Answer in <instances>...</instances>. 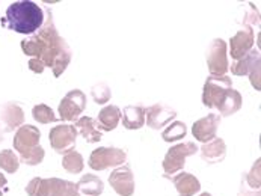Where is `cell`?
<instances>
[{"label": "cell", "mask_w": 261, "mask_h": 196, "mask_svg": "<svg viewBox=\"0 0 261 196\" xmlns=\"http://www.w3.org/2000/svg\"><path fill=\"white\" fill-rule=\"evenodd\" d=\"M122 125L127 130H139L145 125V107L144 106H127L122 110Z\"/></svg>", "instance_id": "21"}, {"label": "cell", "mask_w": 261, "mask_h": 196, "mask_svg": "<svg viewBox=\"0 0 261 196\" xmlns=\"http://www.w3.org/2000/svg\"><path fill=\"white\" fill-rule=\"evenodd\" d=\"M18 167H20V160L12 150L0 151V169H3L8 174H15Z\"/></svg>", "instance_id": "27"}, {"label": "cell", "mask_w": 261, "mask_h": 196, "mask_svg": "<svg viewBox=\"0 0 261 196\" xmlns=\"http://www.w3.org/2000/svg\"><path fill=\"white\" fill-rule=\"evenodd\" d=\"M243 196L248 190H251L249 196H260V158L252 166L251 172L243 177Z\"/></svg>", "instance_id": "24"}, {"label": "cell", "mask_w": 261, "mask_h": 196, "mask_svg": "<svg viewBox=\"0 0 261 196\" xmlns=\"http://www.w3.org/2000/svg\"><path fill=\"white\" fill-rule=\"evenodd\" d=\"M32 117L39 124H50V122H56L58 121L55 112L47 104H37L32 109Z\"/></svg>", "instance_id": "28"}, {"label": "cell", "mask_w": 261, "mask_h": 196, "mask_svg": "<svg viewBox=\"0 0 261 196\" xmlns=\"http://www.w3.org/2000/svg\"><path fill=\"white\" fill-rule=\"evenodd\" d=\"M207 67L210 76H225L228 71V53L226 42L224 39L216 38L212 41L207 50Z\"/></svg>", "instance_id": "8"}, {"label": "cell", "mask_w": 261, "mask_h": 196, "mask_svg": "<svg viewBox=\"0 0 261 196\" xmlns=\"http://www.w3.org/2000/svg\"><path fill=\"white\" fill-rule=\"evenodd\" d=\"M44 11L35 2H14L6 9L2 21L8 29L23 35H34L44 24Z\"/></svg>", "instance_id": "2"}, {"label": "cell", "mask_w": 261, "mask_h": 196, "mask_svg": "<svg viewBox=\"0 0 261 196\" xmlns=\"http://www.w3.org/2000/svg\"><path fill=\"white\" fill-rule=\"evenodd\" d=\"M199 196H212V195H210V193H207V192H204V193H201Z\"/></svg>", "instance_id": "33"}, {"label": "cell", "mask_w": 261, "mask_h": 196, "mask_svg": "<svg viewBox=\"0 0 261 196\" xmlns=\"http://www.w3.org/2000/svg\"><path fill=\"white\" fill-rule=\"evenodd\" d=\"M187 134V127L185 122H174L171 124L169 127H166L163 131H162V137L165 142H175V141H180L183 139Z\"/></svg>", "instance_id": "26"}, {"label": "cell", "mask_w": 261, "mask_h": 196, "mask_svg": "<svg viewBox=\"0 0 261 196\" xmlns=\"http://www.w3.org/2000/svg\"><path fill=\"white\" fill-rule=\"evenodd\" d=\"M86 109V95L80 89L70 91L59 104V118L62 121H77Z\"/></svg>", "instance_id": "10"}, {"label": "cell", "mask_w": 261, "mask_h": 196, "mask_svg": "<svg viewBox=\"0 0 261 196\" xmlns=\"http://www.w3.org/2000/svg\"><path fill=\"white\" fill-rule=\"evenodd\" d=\"M44 20L41 29L34 35L21 41V50L28 56L39 59L44 67L51 68L55 77H59L71 62V48L67 41L58 34V29L53 23L51 12Z\"/></svg>", "instance_id": "1"}, {"label": "cell", "mask_w": 261, "mask_h": 196, "mask_svg": "<svg viewBox=\"0 0 261 196\" xmlns=\"http://www.w3.org/2000/svg\"><path fill=\"white\" fill-rule=\"evenodd\" d=\"M44 156H45L44 148L41 145H38L37 148H34L32 151H29L28 154L18 156V160H20V163H24L28 166H37V164H39L44 160Z\"/></svg>", "instance_id": "30"}, {"label": "cell", "mask_w": 261, "mask_h": 196, "mask_svg": "<svg viewBox=\"0 0 261 196\" xmlns=\"http://www.w3.org/2000/svg\"><path fill=\"white\" fill-rule=\"evenodd\" d=\"M29 68L34 71V73H37V74H41L42 71H44V64L39 61V59H35V58H32L31 61H29Z\"/></svg>", "instance_id": "31"}, {"label": "cell", "mask_w": 261, "mask_h": 196, "mask_svg": "<svg viewBox=\"0 0 261 196\" xmlns=\"http://www.w3.org/2000/svg\"><path fill=\"white\" fill-rule=\"evenodd\" d=\"M231 73L234 76H249L255 91H260V50L252 48L239 61L231 65Z\"/></svg>", "instance_id": "4"}, {"label": "cell", "mask_w": 261, "mask_h": 196, "mask_svg": "<svg viewBox=\"0 0 261 196\" xmlns=\"http://www.w3.org/2000/svg\"><path fill=\"white\" fill-rule=\"evenodd\" d=\"M91 95H92V98H94V101L97 104H105V103H108L111 100L112 91H111V88L106 83H98V85L92 86Z\"/></svg>", "instance_id": "29"}, {"label": "cell", "mask_w": 261, "mask_h": 196, "mask_svg": "<svg viewBox=\"0 0 261 196\" xmlns=\"http://www.w3.org/2000/svg\"><path fill=\"white\" fill-rule=\"evenodd\" d=\"M127 160V153L121 148L100 147L89 156V167L94 171H105L109 167L121 166Z\"/></svg>", "instance_id": "5"}, {"label": "cell", "mask_w": 261, "mask_h": 196, "mask_svg": "<svg viewBox=\"0 0 261 196\" xmlns=\"http://www.w3.org/2000/svg\"><path fill=\"white\" fill-rule=\"evenodd\" d=\"M175 117H177V112L174 109H171L169 106H165V104H154L148 109H145L147 125L154 128V130L163 128L172 119H175Z\"/></svg>", "instance_id": "16"}, {"label": "cell", "mask_w": 261, "mask_h": 196, "mask_svg": "<svg viewBox=\"0 0 261 196\" xmlns=\"http://www.w3.org/2000/svg\"><path fill=\"white\" fill-rule=\"evenodd\" d=\"M201 157L205 163H221L226 156V145L221 137H215L213 141L204 144L201 148Z\"/></svg>", "instance_id": "18"}, {"label": "cell", "mask_w": 261, "mask_h": 196, "mask_svg": "<svg viewBox=\"0 0 261 196\" xmlns=\"http://www.w3.org/2000/svg\"><path fill=\"white\" fill-rule=\"evenodd\" d=\"M166 178H169L174 183V186H175L180 196H195L201 190L199 180L189 172H180L174 177L166 175Z\"/></svg>", "instance_id": "17"}, {"label": "cell", "mask_w": 261, "mask_h": 196, "mask_svg": "<svg viewBox=\"0 0 261 196\" xmlns=\"http://www.w3.org/2000/svg\"><path fill=\"white\" fill-rule=\"evenodd\" d=\"M240 107H242V95L239 91L231 88L219 98L215 109H218L222 117H231L236 112H239Z\"/></svg>", "instance_id": "19"}, {"label": "cell", "mask_w": 261, "mask_h": 196, "mask_svg": "<svg viewBox=\"0 0 261 196\" xmlns=\"http://www.w3.org/2000/svg\"><path fill=\"white\" fill-rule=\"evenodd\" d=\"M75 186H77V190H79L80 195L86 196H98L101 195L103 190H105L103 181L97 175H94V174L83 175Z\"/></svg>", "instance_id": "23"}, {"label": "cell", "mask_w": 261, "mask_h": 196, "mask_svg": "<svg viewBox=\"0 0 261 196\" xmlns=\"http://www.w3.org/2000/svg\"><path fill=\"white\" fill-rule=\"evenodd\" d=\"M109 183L119 196H132L135 193V177L128 164L116 167L109 177Z\"/></svg>", "instance_id": "12"}, {"label": "cell", "mask_w": 261, "mask_h": 196, "mask_svg": "<svg viewBox=\"0 0 261 196\" xmlns=\"http://www.w3.org/2000/svg\"><path fill=\"white\" fill-rule=\"evenodd\" d=\"M75 139H77V130L74 125H70V124L55 125L48 133L50 145L59 154L73 151L75 147Z\"/></svg>", "instance_id": "7"}, {"label": "cell", "mask_w": 261, "mask_h": 196, "mask_svg": "<svg viewBox=\"0 0 261 196\" xmlns=\"http://www.w3.org/2000/svg\"><path fill=\"white\" fill-rule=\"evenodd\" d=\"M0 124L3 125V131H12L17 127L24 124V112L21 106L15 101L5 103L0 107Z\"/></svg>", "instance_id": "15"}, {"label": "cell", "mask_w": 261, "mask_h": 196, "mask_svg": "<svg viewBox=\"0 0 261 196\" xmlns=\"http://www.w3.org/2000/svg\"><path fill=\"white\" fill-rule=\"evenodd\" d=\"M232 88V81L228 76H210L204 83L202 92V103L208 109H215L219 98L224 95L228 89Z\"/></svg>", "instance_id": "9"}, {"label": "cell", "mask_w": 261, "mask_h": 196, "mask_svg": "<svg viewBox=\"0 0 261 196\" xmlns=\"http://www.w3.org/2000/svg\"><path fill=\"white\" fill-rule=\"evenodd\" d=\"M29 196H80L77 186L61 178H34L26 186Z\"/></svg>", "instance_id": "3"}, {"label": "cell", "mask_w": 261, "mask_h": 196, "mask_svg": "<svg viewBox=\"0 0 261 196\" xmlns=\"http://www.w3.org/2000/svg\"><path fill=\"white\" fill-rule=\"evenodd\" d=\"M254 29L251 26H245L240 29L229 41V54L234 61H239L243 58L249 50L254 48Z\"/></svg>", "instance_id": "14"}, {"label": "cell", "mask_w": 261, "mask_h": 196, "mask_svg": "<svg viewBox=\"0 0 261 196\" xmlns=\"http://www.w3.org/2000/svg\"><path fill=\"white\" fill-rule=\"evenodd\" d=\"M121 119V110L116 106H106L100 110L97 118V128L103 131H112L118 127Z\"/></svg>", "instance_id": "22"}, {"label": "cell", "mask_w": 261, "mask_h": 196, "mask_svg": "<svg viewBox=\"0 0 261 196\" xmlns=\"http://www.w3.org/2000/svg\"><path fill=\"white\" fill-rule=\"evenodd\" d=\"M199 148L193 142H183V144H178V145L172 147L163 158L165 172L166 174H177V172L183 171L187 157L196 154Z\"/></svg>", "instance_id": "6"}, {"label": "cell", "mask_w": 261, "mask_h": 196, "mask_svg": "<svg viewBox=\"0 0 261 196\" xmlns=\"http://www.w3.org/2000/svg\"><path fill=\"white\" fill-rule=\"evenodd\" d=\"M219 124H221V117L216 114H210L207 117L198 119L192 127L193 137L201 144H207V142L213 141L216 137Z\"/></svg>", "instance_id": "13"}, {"label": "cell", "mask_w": 261, "mask_h": 196, "mask_svg": "<svg viewBox=\"0 0 261 196\" xmlns=\"http://www.w3.org/2000/svg\"><path fill=\"white\" fill-rule=\"evenodd\" d=\"M6 184H8V180H6V177H5L3 174H0V196L3 195V190H5Z\"/></svg>", "instance_id": "32"}, {"label": "cell", "mask_w": 261, "mask_h": 196, "mask_svg": "<svg viewBox=\"0 0 261 196\" xmlns=\"http://www.w3.org/2000/svg\"><path fill=\"white\" fill-rule=\"evenodd\" d=\"M62 166L67 172L70 174H80L83 171V157L80 153L77 151H68L64 154V158H62Z\"/></svg>", "instance_id": "25"}, {"label": "cell", "mask_w": 261, "mask_h": 196, "mask_svg": "<svg viewBox=\"0 0 261 196\" xmlns=\"http://www.w3.org/2000/svg\"><path fill=\"white\" fill-rule=\"evenodd\" d=\"M75 130L82 134V137L88 144H95L101 141V133L97 128L95 119L91 117H82L75 121Z\"/></svg>", "instance_id": "20"}, {"label": "cell", "mask_w": 261, "mask_h": 196, "mask_svg": "<svg viewBox=\"0 0 261 196\" xmlns=\"http://www.w3.org/2000/svg\"><path fill=\"white\" fill-rule=\"evenodd\" d=\"M39 139H41V131L35 125L23 124L21 127H18V130L14 136V141H12L14 150L20 156H24L29 151H32L34 148H37L39 145Z\"/></svg>", "instance_id": "11"}]
</instances>
